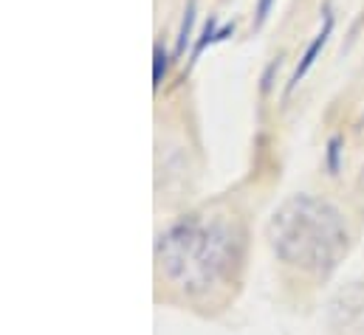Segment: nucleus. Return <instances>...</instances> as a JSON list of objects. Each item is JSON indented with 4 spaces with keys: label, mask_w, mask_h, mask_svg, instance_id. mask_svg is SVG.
<instances>
[{
    "label": "nucleus",
    "mask_w": 364,
    "mask_h": 335,
    "mask_svg": "<svg viewBox=\"0 0 364 335\" xmlns=\"http://www.w3.org/2000/svg\"><path fill=\"white\" fill-rule=\"evenodd\" d=\"M192 26H195V0H189L186 9H183V20H181V28H178L176 51H173L176 60H181L183 51H186V45H189V40H192Z\"/></svg>",
    "instance_id": "nucleus-4"
},
{
    "label": "nucleus",
    "mask_w": 364,
    "mask_h": 335,
    "mask_svg": "<svg viewBox=\"0 0 364 335\" xmlns=\"http://www.w3.org/2000/svg\"><path fill=\"white\" fill-rule=\"evenodd\" d=\"M269 240L282 262L325 276L348 251V226L328 200L294 194L274 212Z\"/></svg>",
    "instance_id": "nucleus-2"
},
{
    "label": "nucleus",
    "mask_w": 364,
    "mask_h": 335,
    "mask_svg": "<svg viewBox=\"0 0 364 335\" xmlns=\"http://www.w3.org/2000/svg\"><path fill=\"white\" fill-rule=\"evenodd\" d=\"M243 234L229 220H203L200 214L183 217L167 229L159 243L156 256L164 276L186 293H206L223 282L240 262Z\"/></svg>",
    "instance_id": "nucleus-1"
},
{
    "label": "nucleus",
    "mask_w": 364,
    "mask_h": 335,
    "mask_svg": "<svg viewBox=\"0 0 364 335\" xmlns=\"http://www.w3.org/2000/svg\"><path fill=\"white\" fill-rule=\"evenodd\" d=\"M272 6L274 0H257V9H255V28H263L266 26V20H269V14H272Z\"/></svg>",
    "instance_id": "nucleus-8"
},
{
    "label": "nucleus",
    "mask_w": 364,
    "mask_h": 335,
    "mask_svg": "<svg viewBox=\"0 0 364 335\" xmlns=\"http://www.w3.org/2000/svg\"><path fill=\"white\" fill-rule=\"evenodd\" d=\"M342 167V138L339 136H333L331 138V144H328V172L331 175H336Z\"/></svg>",
    "instance_id": "nucleus-7"
},
{
    "label": "nucleus",
    "mask_w": 364,
    "mask_h": 335,
    "mask_svg": "<svg viewBox=\"0 0 364 335\" xmlns=\"http://www.w3.org/2000/svg\"><path fill=\"white\" fill-rule=\"evenodd\" d=\"M167 68H170V54H167L161 45H156V48H153V87H156V90L164 82Z\"/></svg>",
    "instance_id": "nucleus-6"
},
{
    "label": "nucleus",
    "mask_w": 364,
    "mask_h": 335,
    "mask_svg": "<svg viewBox=\"0 0 364 335\" xmlns=\"http://www.w3.org/2000/svg\"><path fill=\"white\" fill-rule=\"evenodd\" d=\"M212 43H218V20H215V17H209V20L203 23V31H200L198 43L192 45V54H189V65H195V62L200 60V54L206 51V45H212Z\"/></svg>",
    "instance_id": "nucleus-5"
},
{
    "label": "nucleus",
    "mask_w": 364,
    "mask_h": 335,
    "mask_svg": "<svg viewBox=\"0 0 364 335\" xmlns=\"http://www.w3.org/2000/svg\"><path fill=\"white\" fill-rule=\"evenodd\" d=\"M331 31H333V11H331V9H325V26H322V28H319V34L314 37V43L305 48V54H302V60H299V65H296V71H294V77H291V82H288V93L302 82V79H305V74L314 68V62L319 60V54H322L325 43H328V37H331Z\"/></svg>",
    "instance_id": "nucleus-3"
}]
</instances>
